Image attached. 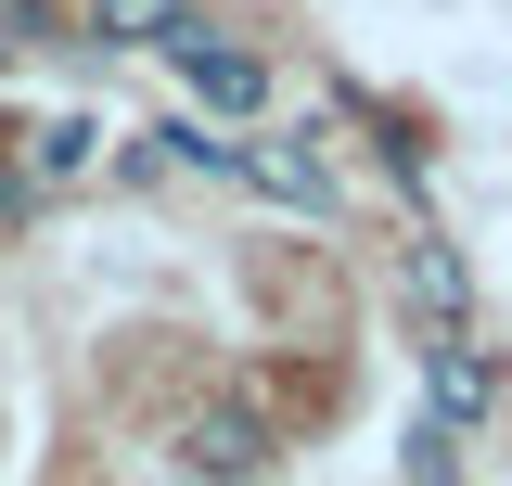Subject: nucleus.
I'll return each mask as SVG.
<instances>
[{"label": "nucleus", "mask_w": 512, "mask_h": 486, "mask_svg": "<svg viewBox=\"0 0 512 486\" xmlns=\"http://www.w3.org/2000/svg\"><path fill=\"white\" fill-rule=\"evenodd\" d=\"M423 384H436V423H448V435L500 410V359H487L474 333H423Z\"/></svg>", "instance_id": "f03ea898"}, {"label": "nucleus", "mask_w": 512, "mask_h": 486, "mask_svg": "<svg viewBox=\"0 0 512 486\" xmlns=\"http://www.w3.org/2000/svg\"><path fill=\"white\" fill-rule=\"evenodd\" d=\"M180 474H192V486L269 474V410H256V397H205V410L180 423Z\"/></svg>", "instance_id": "f257e3e1"}, {"label": "nucleus", "mask_w": 512, "mask_h": 486, "mask_svg": "<svg viewBox=\"0 0 512 486\" xmlns=\"http://www.w3.org/2000/svg\"><path fill=\"white\" fill-rule=\"evenodd\" d=\"M90 39H103V52H180L192 0H90Z\"/></svg>", "instance_id": "0eeeda50"}, {"label": "nucleus", "mask_w": 512, "mask_h": 486, "mask_svg": "<svg viewBox=\"0 0 512 486\" xmlns=\"http://www.w3.org/2000/svg\"><path fill=\"white\" fill-rule=\"evenodd\" d=\"M180 486H192V474H180Z\"/></svg>", "instance_id": "9d476101"}, {"label": "nucleus", "mask_w": 512, "mask_h": 486, "mask_svg": "<svg viewBox=\"0 0 512 486\" xmlns=\"http://www.w3.org/2000/svg\"><path fill=\"white\" fill-rule=\"evenodd\" d=\"M397 307H410V320H423V333H461V307H474V269H461V243H410V256H397Z\"/></svg>", "instance_id": "20e7f679"}, {"label": "nucleus", "mask_w": 512, "mask_h": 486, "mask_svg": "<svg viewBox=\"0 0 512 486\" xmlns=\"http://www.w3.org/2000/svg\"><path fill=\"white\" fill-rule=\"evenodd\" d=\"M397 461H410V486H448V461H461V448H448V423H410V448H397Z\"/></svg>", "instance_id": "6e6552de"}, {"label": "nucleus", "mask_w": 512, "mask_h": 486, "mask_svg": "<svg viewBox=\"0 0 512 486\" xmlns=\"http://www.w3.org/2000/svg\"><path fill=\"white\" fill-rule=\"evenodd\" d=\"M448 486H461V474H448Z\"/></svg>", "instance_id": "1a4fd4ad"}, {"label": "nucleus", "mask_w": 512, "mask_h": 486, "mask_svg": "<svg viewBox=\"0 0 512 486\" xmlns=\"http://www.w3.org/2000/svg\"><path fill=\"white\" fill-rule=\"evenodd\" d=\"M167 64H180V90L205 103V116H256V103H269V64H256V52H231V39H205V26H192Z\"/></svg>", "instance_id": "7ed1b4c3"}, {"label": "nucleus", "mask_w": 512, "mask_h": 486, "mask_svg": "<svg viewBox=\"0 0 512 486\" xmlns=\"http://www.w3.org/2000/svg\"><path fill=\"white\" fill-rule=\"evenodd\" d=\"M103 167V116H39L26 128V192H64Z\"/></svg>", "instance_id": "423d86ee"}, {"label": "nucleus", "mask_w": 512, "mask_h": 486, "mask_svg": "<svg viewBox=\"0 0 512 486\" xmlns=\"http://www.w3.org/2000/svg\"><path fill=\"white\" fill-rule=\"evenodd\" d=\"M231 180H256L269 192V205H333V154H320V141H231Z\"/></svg>", "instance_id": "39448f33"}]
</instances>
